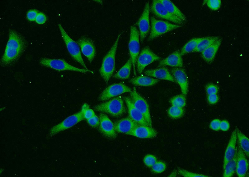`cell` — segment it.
Returning a JSON list of instances; mask_svg holds the SVG:
<instances>
[{"label": "cell", "mask_w": 249, "mask_h": 177, "mask_svg": "<svg viewBox=\"0 0 249 177\" xmlns=\"http://www.w3.org/2000/svg\"><path fill=\"white\" fill-rule=\"evenodd\" d=\"M221 42V39L219 38L210 46L201 52V57L206 62L210 64L213 61Z\"/></svg>", "instance_id": "obj_24"}, {"label": "cell", "mask_w": 249, "mask_h": 177, "mask_svg": "<svg viewBox=\"0 0 249 177\" xmlns=\"http://www.w3.org/2000/svg\"><path fill=\"white\" fill-rule=\"evenodd\" d=\"M157 161V159L156 157L155 156L150 154L145 155L143 159L144 164L149 168H151Z\"/></svg>", "instance_id": "obj_36"}, {"label": "cell", "mask_w": 249, "mask_h": 177, "mask_svg": "<svg viewBox=\"0 0 249 177\" xmlns=\"http://www.w3.org/2000/svg\"><path fill=\"white\" fill-rule=\"evenodd\" d=\"M47 20L46 15L42 12H39L35 19V21L38 24L42 25L44 24Z\"/></svg>", "instance_id": "obj_42"}, {"label": "cell", "mask_w": 249, "mask_h": 177, "mask_svg": "<svg viewBox=\"0 0 249 177\" xmlns=\"http://www.w3.org/2000/svg\"><path fill=\"white\" fill-rule=\"evenodd\" d=\"M58 26L61 37L71 57L74 60L82 66L85 69H88L83 60L80 49L78 43L69 37L60 24L58 25Z\"/></svg>", "instance_id": "obj_6"}, {"label": "cell", "mask_w": 249, "mask_h": 177, "mask_svg": "<svg viewBox=\"0 0 249 177\" xmlns=\"http://www.w3.org/2000/svg\"><path fill=\"white\" fill-rule=\"evenodd\" d=\"M218 96L216 94H209L208 96L207 100L210 104H216L218 102Z\"/></svg>", "instance_id": "obj_44"}, {"label": "cell", "mask_w": 249, "mask_h": 177, "mask_svg": "<svg viewBox=\"0 0 249 177\" xmlns=\"http://www.w3.org/2000/svg\"><path fill=\"white\" fill-rule=\"evenodd\" d=\"M206 91L208 95L217 94L218 91V88L214 84H208L206 86Z\"/></svg>", "instance_id": "obj_39"}, {"label": "cell", "mask_w": 249, "mask_h": 177, "mask_svg": "<svg viewBox=\"0 0 249 177\" xmlns=\"http://www.w3.org/2000/svg\"><path fill=\"white\" fill-rule=\"evenodd\" d=\"M221 121L218 119H215L213 120L210 123L209 127L210 128L213 130L219 131L220 129V125Z\"/></svg>", "instance_id": "obj_43"}, {"label": "cell", "mask_w": 249, "mask_h": 177, "mask_svg": "<svg viewBox=\"0 0 249 177\" xmlns=\"http://www.w3.org/2000/svg\"><path fill=\"white\" fill-rule=\"evenodd\" d=\"M218 36H212L204 37L198 43L193 52H202L218 39Z\"/></svg>", "instance_id": "obj_29"}, {"label": "cell", "mask_w": 249, "mask_h": 177, "mask_svg": "<svg viewBox=\"0 0 249 177\" xmlns=\"http://www.w3.org/2000/svg\"><path fill=\"white\" fill-rule=\"evenodd\" d=\"M26 46L27 43L24 37L16 31L10 29L8 39L0 61L1 66H8L15 63Z\"/></svg>", "instance_id": "obj_1"}, {"label": "cell", "mask_w": 249, "mask_h": 177, "mask_svg": "<svg viewBox=\"0 0 249 177\" xmlns=\"http://www.w3.org/2000/svg\"><path fill=\"white\" fill-rule=\"evenodd\" d=\"M121 34H119L113 45L102 61L99 69L101 76L107 84L115 70V56Z\"/></svg>", "instance_id": "obj_2"}, {"label": "cell", "mask_w": 249, "mask_h": 177, "mask_svg": "<svg viewBox=\"0 0 249 177\" xmlns=\"http://www.w3.org/2000/svg\"><path fill=\"white\" fill-rule=\"evenodd\" d=\"M236 148V174L239 177H244L248 170V161L246 156L238 144Z\"/></svg>", "instance_id": "obj_16"}, {"label": "cell", "mask_w": 249, "mask_h": 177, "mask_svg": "<svg viewBox=\"0 0 249 177\" xmlns=\"http://www.w3.org/2000/svg\"><path fill=\"white\" fill-rule=\"evenodd\" d=\"M237 140L236 128L232 133L228 145L225 150L223 161V169L227 163L234 157L236 150Z\"/></svg>", "instance_id": "obj_23"}, {"label": "cell", "mask_w": 249, "mask_h": 177, "mask_svg": "<svg viewBox=\"0 0 249 177\" xmlns=\"http://www.w3.org/2000/svg\"><path fill=\"white\" fill-rule=\"evenodd\" d=\"M166 164L162 161H157L151 167L153 172L156 173H161L164 171L166 169Z\"/></svg>", "instance_id": "obj_34"}, {"label": "cell", "mask_w": 249, "mask_h": 177, "mask_svg": "<svg viewBox=\"0 0 249 177\" xmlns=\"http://www.w3.org/2000/svg\"><path fill=\"white\" fill-rule=\"evenodd\" d=\"M169 102L172 106L183 108L186 104L185 96L182 94L175 96L170 99Z\"/></svg>", "instance_id": "obj_32"}, {"label": "cell", "mask_w": 249, "mask_h": 177, "mask_svg": "<svg viewBox=\"0 0 249 177\" xmlns=\"http://www.w3.org/2000/svg\"><path fill=\"white\" fill-rule=\"evenodd\" d=\"M124 99L127 107L129 116L138 125H148L142 113L134 105L130 97L125 96Z\"/></svg>", "instance_id": "obj_18"}, {"label": "cell", "mask_w": 249, "mask_h": 177, "mask_svg": "<svg viewBox=\"0 0 249 177\" xmlns=\"http://www.w3.org/2000/svg\"><path fill=\"white\" fill-rule=\"evenodd\" d=\"M170 72L180 86L182 94L186 96L188 92V83L185 70L181 68L175 67L171 69Z\"/></svg>", "instance_id": "obj_17"}, {"label": "cell", "mask_w": 249, "mask_h": 177, "mask_svg": "<svg viewBox=\"0 0 249 177\" xmlns=\"http://www.w3.org/2000/svg\"><path fill=\"white\" fill-rule=\"evenodd\" d=\"M136 108L142 113L149 126L152 127V121L149 107L147 101L137 91L134 87L130 97Z\"/></svg>", "instance_id": "obj_7"}, {"label": "cell", "mask_w": 249, "mask_h": 177, "mask_svg": "<svg viewBox=\"0 0 249 177\" xmlns=\"http://www.w3.org/2000/svg\"><path fill=\"white\" fill-rule=\"evenodd\" d=\"M113 124L116 132L128 135L138 125L129 116L116 120Z\"/></svg>", "instance_id": "obj_19"}, {"label": "cell", "mask_w": 249, "mask_h": 177, "mask_svg": "<svg viewBox=\"0 0 249 177\" xmlns=\"http://www.w3.org/2000/svg\"><path fill=\"white\" fill-rule=\"evenodd\" d=\"M83 113L80 111L66 118L59 124L52 127L49 130V136L52 137L68 129L84 119Z\"/></svg>", "instance_id": "obj_9"}, {"label": "cell", "mask_w": 249, "mask_h": 177, "mask_svg": "<svg viewBox=\"0 0 249 177\" xmlns=\"http://www.w3.org/2000/svg\"><path fill=\"white\" fill-rule=\"evenodd\" d=\"M87 121L91 126L94 128L98 127L100 123L99 118L95 115L87 120Z\"/></svg>", "instance_id": "obj_41"}, {"label": "cell", "mask_w": 249, "mask_h": 177, "mask_svg": "<svg viewBox=\"0 0 249 177\" xmlns=\"http://www.w3.org/2000/svg\"><path fill=\"white\" fill-rule=\"evenodd\" d=\"M156 130L148 125H138L128 135L141 138H150L155 137Z\"/></svg>", "instance_id": "obj_20"}, {"label": "cell", "mask_w": 249, "mask_h": 177, "mask_svg": "<svg viewBox=\"0 0 249 177\" xmlns=\"http://www.w3.org/2000/svg\"><path fill=\"white\" fill-rule=\"evenodd\" d=\"M206 1L207 7L213 11L218 10L221 6V0H208Z\"/></svg>", "instance_id": "obj_38"}, {"label": "cell", "mask_w": 249, "mask_h": 177, "mask_svg": "<svg viewBox=\"0 0 249 177\" xmlns=\"http://www.w3.org/2000/svg\"><path fill=\"white\" fill-rule=\"evenodd\" d=\"M151 30L147 41H151L159 36L174 29L181 27L182 25L174 24L168 22L151 17Z\"/></svg>", "instance_id": "obj_5"}, {"label": "cell", "mask_w": 249, "mask_h": 177, "mask_svg": "<svg viewBox=\"0 0 249 177\" xmlns=\"http://www.w3.org/2000/svg\"><path fill=\"white\" fill-rule=\"evenodd\" d=\"M230 128V124L229 122L226 120L221 121L220 125V129L223 131H228Z\"/></svg>", "instance_id": "obj_45"}, {"label": "cell", "mask_w": 249, "mask_h": 177, "mask_svg": "<svg viewBox=\"0 0 249 177\" xmlns=\"http://www.w3.org/2000/svg\"><path fill=\"white\" fill-rule=\"evenodd\" d=\"M185 111L183 108L172 106L168 110L167 113L171 118L177 119L180 118L184 115Z\"/></svg>", "instance_id": "obj_33"}, {"label": "cell", "mask_w": 249, "mask_h": 177, "mask_svg": "<svg viewBox=\"0 0 249 177\" xmlns=\"http://www.w3.org/2000/svg\"><path fill=\"white\" fill-rule=\"evenodd\" d=\"M150 10L149 3L146 2L144 10L139 20L134 25H137L139 29L140 41H144L150 30L149 14Z\"/></svg>", "instance_id": "obj_13"}, {"label": "cell", "mask_w": 249, "mask_h": 177, "mask_svg": "<svg viewBox=\"0 0 249 177\" xmlns=\"http://www.w3.org/2000/svg\"><path fill=\"white\" fill-rule=\"evenodd\" d=\"M132 91L131 88L122 83H115L106 88L98 99L100 101H106L125 93H130Z\"/></svg>", "instance_id": "obj_12"}, {"label": "cell", "mask_w": 249, "mask_h": 177, "mask_svg": "<svg viewBox=\"0 0 249 177\" xmlns=\"http://www.w3.org/2000/svg\"><path fill=\"white\" fill-rule=\"evenodd\" d=\"M81 111L83 113L84 118L87 120L95 115L94 111L90 108L89 106L86 103L83 105Z\"/></svg>", "instance_id": "obj_35"}, {"label": "cell", "mask_w": 249, "mask_h": 177, "mask_svg": "<svg viewBox=\"0 0 249 177\" xmlns=\"http://www.w3.org/2000/svg\"><path fill=\"white\" fill-rule=\"evenodd\" d=\"M236 128L238 144L246 155L248 157L249 155V141L248 138L238 128Z\"/></svg>", "instance_id": "obj_27"}, {"label": "cell", "mask_w": 249, "mask_h": 177, "mask_svg": "<svg viewBox=\"0 0 249 177\" xmlns=\"http://www.w3.org/2000/svg\"><path fill=\"white\" fill-rule=\"evenodd\" d=\"M178 171L181 175L185 177H208L209 176L203 174L193 173L184 169L178 168Z\"/></svg>", "instance_id": "obj_37"}, {"label": "cell", "mask_w": 249, "mask_h": 177, "mask_svg": "<svg viewBox=\"0 0 249 177\" xmlns=\"http://www.w3.org/2000/svg\"><path fill=\"white\" fill-rule=\"evenodd\" d=\"M83 54L91 63L96 53V48L93 41L85 36L81 37L77 41Z\"/></svg>", "instance_id": "obj_15"}, {"label": "cell", "mask_w": 249, "mask_h": 177, "mask_svg": "<svg viewBox=\"0 0 249 177\" xmlns=\"http://www.w3.org/2000/svg\"><path fill=\"white\" fill-rule=\"evenodd\" d=\"M150 8L153 14L157 17L181 25L185 23L180 19L169 12L159 0H153Z\"/></svg>", "instance_id": "obj_10"}, {"label": "cell", "mask_w": 249, "mask_h": 177, "mask_svg": "<svg viewBox=\"0 0 249 177\" xmlns=\"http://www.w3.org/2000/svg\"><path fill=\"white\" fill-rule=\"evenodd\" d=\"M171 14L180 19L184 22L186 20V17L181 11L169 0H159Z\"/></svg>", "instance_id": "obj_26"}, {"label": "cell", "mask_w": 249, "mask_h": 177, "mask_svg": "<svg viewBox=\"0 0 249 177\" xmlns=\"http://www.w3.org/2000/svg\"><path fill=\"white\" fill-rule=\"evenodd\" d=\"M144 74L146 75L157 79L168 80L177 83L173 76L167 68L165 66L155 69L145 70Z\"/></svg>", "instance_id": "obj_21"}, {"label": "cell", "mask_w": 249, "mask_h": 177, "mask_svg": "<svg viewBox=\"0 0 249 177\" xmlns=\"http://www.w3.org/2000/svg\"><path fill=\"white\" fill-rule=\"evenodd\" d=\"M167 66L172 67L182 68L183 62L179 50H177L167 57L161 60L159 63L158 67Z\"/></svg>", "instance_id": "obj_22"}, {"label": "cell", "mask_w": 249, "mask_h": 177, "mask_svg": "<svg viewBox=\"0 0 249 177\" xmlns=\"http://www.w3.org/2000/svg\"><path fill=\"white\" fill-rule=\"evenodd\" d=\"M39 12L36 9H30L28 11L26 14V18L30 21H35L37 16Z\"/></svg>", "instance_id": "obj_40"}, {"label": "cell", "mask_w": 249, "mask_h": 177, "mask_svg": "<svg viewBox=\"0 0 249 177\" xmlns=\"http://www.w3.org/2000/svg\"><path fill=\"white\" fill-rule=\"evenodd\" d=\"M160 59L159 57L151 50L148 46H145L141 50L137 60V71L139 74H141L146 66Z\"/></svg>", "instance_id": "obj_11"}, {"label": "cell", "mask_w": 249, "mask_h": 177, "mask_svg": "<svg viewBox=\"0 0 249 177\" xmlns=\"http://www.w3.org/2000/svg\"><path fill=\"white\" fill-rule=\"evenodd\" d=\"M236 158L237 148L234 157L227 163L223 169V177H231L233 176L236 170Z\"/></svg>", "instance_id": "obj_31"}, {"label": "cell", "mask_w": 249, "mask_h": 177, "mask_svg": "<svg viewBox=\"0 0 249 177\" xmlns=\"http://www.w3.org/2000/svg\"><path fill=\"white\" fill-rule=\"evenodd\" d=\"M130 31L128 48L133 66L134 74L136 75L135 66L140 51L139 34L138 30L134 26H131Z\"/></svg>", "instance_id": "obj_8"}, {"label": "cell", "mask_w": 249, "mask_h": 177, "mask_svg": "<svg viewBox=\"0 0 249 177\" xmlns=\"http://www.w3.org/2000/svg\"><path fill=\"white\" fill-rule=\"evenodd\" d=\"M94 108L97 111L106 113L114 117L120 116L126 111L123 99L120 96L97 105Z\"/></svg>", "instance_id": "obj_3"}, {"label": "cell", "mask_w": 249, "mask_h": 177, "mask_svg": "<svg viewBox=\"0 0 249 177\" xmlns=\"http://www.w3.org/2000/svg\"><path fill=\"white\" fill-rule=\"evenodd\" d=\"M99 118L100 123L98 129L101 133L108 139H115L117 136V134L114 129V124L104 113H100Z\"/></svg>", "instance_id": "obj_14"}, {"label": "cell", "mask_w": 249, "mask_h": 177, "mask_svg": "<svg viewBox=\"0 0 249 177\" xmlns=\"http://www.w3.org/2000/svg\"><path fill=\"white\" fill-rule=\"evenodd\" d=\"M204 37L193 38L188 41L183 46L180 51L181 56L191 52H193L199 43Z\"/></svg>", "instance_id": "obj_30"}, {"label": "cell", "mask_w": 249, "mask_h": 177, "mask_svg": "<svg viewBox=\"0 0 249 177\" xmlns=\"http://www.w3.org/2000/svg\"><path fill=\"white\" fill-rule=\"evenodd\" d=\"M39 63L43 66L49 67L59 71L70 70L84 74L88 72L93 73V72L90 70L81 69L72 66L63 59H50L44 57L40 59Z\"/></svg>", "instance_id": "obj_4"}, {"label": "cell", "mask_w": 249, "mask_h": 177, "mask_svg": "<svg viewBox=\"0 0 249 177\" xmlns=\"http://www.w3.org/2000/svg\"><path fill=\"white\" fill-rule=\"evenodd\" d=\"M132 65V61L130 57L125 64L114 75V77L120 79H128L130 76Z\"/></svg>", "instance_id": "obj_28"}, {"label": "cell", "mask_w": 249, "mask_h": 177, "mask_svg": "<svg viewBox=\"0 0 249 177\" xmlns=\"http://www.w3.org/2000/svg\"><path fill=\"white\" fill-rule=\"evenodd\" d=\"M159 80L148 76H140L130 79L129 82L135 86H149L158 83Z\"/></svg>", "instance_id": "obj_25"}]
</instances>
